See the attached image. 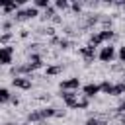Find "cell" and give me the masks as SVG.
<instances>
[{"label":"cell","instance_id":"cell-1","mask_svg":"<svg viewBox=\"0 0 125 125\" xmlns=\"http://www.w3.org/2000/svg\"><path fill=\"white\" fill-rule=\"evenodd\" d=\"M113 35H115V33H113L111 29H102V31H98V33L90 35V45L98 47V45H102L104 41H109V39H111Z\"/></svg>","mask_w":125,"mask_h":125},{"label":"cell","instance_id":"cell-2","mask_svg":"<svg viewBox=\"0 0 125 125\" xmlns=\"http://www.w3.org/2000/svg\"><path fill=\"white\" fill-rule=\"evenodd\" d=\"M98 57H100L102 62H111V61L115 59V47H111V45L102 47V51L98 53Z\"/></svg>","mask_w":125,"mask_h":125},{"label":"cell","instance_id":"cell-3","mask_svg":"<svg viewBox=\"0 0 125 125\" xmlns=\"http://www.w3.org/2000/svg\"><path fill=\"white\" fill-rule=\"evenodd\" d=\"M12 84H14L16 88L29 90V88H31V78H29V76H14V78H12Z\"/></svg>","mask_w":125,"mask_h":125},{"label":"cell","instance_id":"cell-4","mask_svg":"<svg viewBox=\"0 0 125 125\" xmlns=\"http://www.w3.org/2000/svg\"><path fill=\"white\" fill-rule=\"evenodd\" d=\"M80 88V80L78 78H68V80H62L61 82V90L62 92H74Z\"/></svg>","mask_w":125,"mask_h":125},{"label":"cell","instance_id":"cell-5","mask_svg":"<svg viewBox=\"0 0 125 125\" xmlns=\"http://www.w3.org/2000/svg\"><path fill=\"white\" fill-rule=\"evenodd\" d=\"M12 55H14V47H10V45L2 47V49H0V62L8 66V64L12 62Z\"/></svg>","mask_w":125,"mask_h":125},{"label":"cell","instance_id":"cell-6","mask_svg":"<svg viewBox=\"0 0 125 125\" xmlns=\"http://www.w3.org/2000/svg\"><path fill=\"white\" fill-rule=\"evenodd\" d=\"M80 55L84 57L86 62H92L96 59V47L94 45H86V47H80Z\"/></svg>","mask_w":125,"mask_h":125},{"label":"cell","instance_id":"cell-7","mask_svg":"<svg viewBox=\"0 0 125 125\" xmlns=\"http://www.w3.org/2000/svg\"><path fill=\"white\" fill-rule=\"evenodd\" d=\"M61 96H62V100H64V104L68 107H74V104L78 102V94L76 92H62Z\"/></svg>","mask_w":125,"mask_h":125},{"label":"cell","instance_id":"cell-8","mask_svg":"<svg viewBox=\"0 0 125 125\" xmlns=\"http://www.w3.org/2000/svg\"><path fill=\"white\" fill-rule=\"evenodd\" d=\"M82 92H84L86 98H92V96H96L98 92H102V88H100V84H86V86L82 88Z\"/></svg>","mask_w":125,"mask_h":125},{"label":"cell","instance_id":"cell-9","mask_svg":"<svg viewBox=\"0 0 125 125\" xmlns=\"http://www.w3.org/2000/svg\"><path fill=\"white\" fill-rule=\"evenodd\" d=\"M20 4H21V2H18V4H16V2H8V4H4V6H2V12H4V14L18 12V10H20Z\"/></svg>","mask_w":125,"mask_h":125},{"label":"cell","instance_id":"cell-10","mask_svg":"<svg viewBox=\"0 0 125 125\" xmlns=\"http://www.w3.org/2000/svg\"><path fill=\"white\" fill-rule=\"evenodd\" d=\"M41 64H43V59H41L39 55H31V57H29V66H31L33 70H35V68H39Z\"/></svg>","mask_w":125,"mask_h":125},{"label":"cell","instance_id":"cell-11","mask_svg":"<svg viewBox=\"0 0 125 125\" xmlns=\"http://www.w3.org/2000/svg\"><path fill=\"white\" fill-rule=\"evenodd\" d=\"M88 105H90V98L84 96V98H78V102L74 104V109H86Z\"/></svg>","mask_w":125,"mask_h":125},{"label":"cell","instance_id":"cell-12","mask_svg":"<svg viewBox=\"0 0 125 125\" xmlns=\"http://www.w3.org/2000/svg\"><path fill=\"white\" fill-rule=\"evenodd\" d=\"M100 88H102V92H105V94H111V96H113V84H111L109 80H104V82L100 84Z\"/></svg>","mask_w":125,"mask_h":125},{"label":"cell","instance_id":"cell-13","mask_svg":"<svg viewBox=\"0 0 125 125\" xmlns=\"http://www.w3.org/2000/svg\"><path fill=\"white\" fill-rule=\"evenodd\" d=\"M12 98H10V90L8 88H0V102L2 104H6V102H10Z\"/></svg>","mask_w":125,"mask_h":125},{"label":"cell","instance_id":"cell-14","mask_svg":"<svg viewBox=\"0 0 125 125\" xmlns=\"http://www.w3.org/2000/svg\"><path fill=\"white\" fill-rule=\"evenodd\" d=\"M121 94H125V82L113 84V96H121Z\"/></svg>","mask_w":125,"mask_h":125},{"label":"cell","instance_id":"cell-15","mask_svg":"<svg viewBox=\"0 0 125 125\" xmlns=\"http://www.w3.org/2000/svg\"><path fill=\"white\" fill-rule=\"evenodd\" d=\"M41 115H43V119H47V117L57 115V111H55V107H45V109H41Z\"/></svg>","mask_w":125,"mask_h":125},{"label":"cell","instance_id":"cell-16","mask_svg":"<svg viewBox=\"0 0 125 125\" xmlns=\"http://www.w3.org/2000/svg\"><path fill=\"white\" fill-rule=\"evenodd\" d=\"M33 6H35V8H45V10H47V8H51V2H49V0H35Z\"/></svg>","mask_w":125,"mask_h":125},{"label":"cell","instance_id":"cell-17","mask_svg":"<svg viewBox=\"0 0 125 125\" xmlns=\"http://www.w3.org/2000/svg\"><path fill=\"white\" fill-rule=\"evenodd\" d=\"M27 119H29V121H43L41 109H39V111H33V113H29V115H27Z\"/></svg>","mask_w":125,"mask_h":125},{"label":"cell","instance_id":"cell-18","mask_svg":"<svg viewBox=\"0 0 125 125\" xmlns=\"http://www.w3.org/2000/svg\"><path fill=\"white\" fill-rule=\"evenodd\" d=\"M25 12H27V18H35V16H39V10H37L35 6H29V8H25Z\"/></svg>","mask_w":125,"mask_h":125},{"label":"cell","instance_id":"cell-19","mask_svg":"<svg viewBox=\"0 0 125 125\" xmlns=\"http://www.w3.org/2000/svg\"><path fill=\"white\" fill-rule=\"evenodd\" d=\"M14 18H16L18 21H21V20H27V12H25V10H18V12L14 14Z\"/></svg>","mask_w":125,"mask_h":125},{"label":"cell","instance_id":"cell-20","mask_svg":"<svg viewBox=\"0 0 125 125\" xmlns=\"http://www.w3.org/2000/svg\"><path fill=\"white\" fill-rule=\"evenodd\" d=\"M62 70V66H47V74L49 76H55V74H59Z\"/></svg>","mask_w":125,"mask_h":125},{"label":"cell","instance_id":"cell-21","mask_svg":"<svg viewBox=\"0 0 125 125\" xmlns=\"http://www.w3.org/2000/svg\"><path fill=\"white\" fill-rule=\"evenodd\" d=\"M12 39V33L10 31H6V33H2V37H0V43H2V47H6V43Z\"/></svg>","mask_w":125,"mask_h":125},{"label":"cell","instance_id":"cell-22","mask_svg":"<svg viewBox=\"0 0 125 125\" xmlns=\"http://www.w3.org/2000/svg\"><path fill=\"white\" fill-rule=\"evenodd\" d=\"M55 6H57L59 10H64V8H68V2H66V0H57Z\"/></svg>","mask_w":125,"mask_h":125},{"label":"cell","instance_id":"cell-23","mask_svg":"<svg viewBox=\"0 0 125 125\" xmlns=\"http://www.w3.org/2000/svg\"><path fill=\"white\" fill-rule=\"evenodd\" d=\"M117 57H119V61H121V62H125V45H123V47H119Z\"/></svg>","mask_w":125,"mask_h":125},{"label":"cell","instance_id":"cell-24","mask_svg":"<svg viewBox=\"0 0 125 125\" xmlns=\"http://www.w3.org/2000/svg\"><path fill=\"white\" fill-rule=\"evenodd\" d=\"M53 16H55V8L51 6V8H47V10H45V18H53Z\"/></svg>","mask_w":125,"mask_h":125},{"label":"cell","instance_id":"cell-25","mask_svg":"<svg viewBox=\"0 0 125 125\" xmlns=\"http://www.w3.org/2000/svg\"><path fill=\"white\" fill-rule=\"evenodd\" d=\"M86 125H102V121H98V119H94V117H90V119L86 121Z\"/></svg>","mask_w":125,"mask_h":125},{"label":"cell","instance_id":"cell-26","mask_svg":"<svg viewBox=\"0 0 125 125\" xmlns=\"http://www.w3.org/2000/svg\"><path fill=\"white\" fill-rule=\"evenodd\" d=\"M117 111H119V113H123V115H125V100H123V102H121V104H119V105H117Z\"/></svg>","mask_w":125,"mask_h":125},{"label":"cell","instance_id":"cell-27","mask_svg":"<svg viewBox=\"0 0 125 125\" xmlns=\"http://www.w3.org/2000/svg\"><path fill=\"white\" fill-rule=\"evenodd\" d=\"M10 27H12V21H4V23H2V29H4V33H6Z\"/></svg>","mask_w":125,"mask_h":125},{"label":"cell","instance_id":"cell-28","mask_svg":"<svg viewBox=\"0 0 125 125\" xmlns=\"http://www.w3.org/2000/svg\"><path fill=\"white\" fill-rule=\"evenodd\" d=\"M72 10H74V12H80V10H82V4L74 2V4H72Z\"/></svg>","mask_w":125,"mask_h":125},{"label":"cell","instance_id":"cell-29","mask_svg":"<svg viewBox=\"0 0 125 125\" xmlns=\"http://www.w3.org/2000/svg\"><path fill=\"white\" fill-rule=\"evenodd\" d=\"M59 45H61L62 49H66V47H68V41H66V39H61V41H59Z\"/></svg>","mask_w":125,"mask_h":125},{"label":"cell","instance_id":"cell-30","mask_svg":"<svg viewBox=\"0 0 125 125\" xmlns=\"http://www.w3.org/2000/svg\"><path fill=\"white\" fill-rule=\"evenodd\" d=\"M121 123H123V125H125V115H123V117H121Z\"/></svg>","mask_w":125,"mask_h":125},{"label":"cell","instance_id":"cell-31","mask_svg":"<svg viewBox=\"0 0 125 125\" xmlns=\"http://www.w3.org/2000/svg\"><path fill=\"white\" fill-rule=\"evenodd\" d=\"M21 125H25V123H21Z\"/></svg>","mask_w":125,"mask_h":125},{"label":"cell","instance_id":"cell-32","mask_svg":"<svg viewBox=\"0 0 125 125\" xmlns=\"http://www.w3.org/2000/svg\"><path fill=\"white\" fill-rule=\"evenodd\" d=\"M123 8H125V4H123Z\"/></svg>","mask_w":125,"mask_h":125},{"label":"cell","instance_id":"cell-33","mask_svg":"<svg viewBox=\"0 0 125 125\" xmlns=\"http://www.w3.org/2000/svg\"><path fill=\"white\" fill-rule=\"evenodd\" d=\"M123 82H125V80H123Z\"/></svg>","mask_w":125,"mask_h":125}]
</instances>
